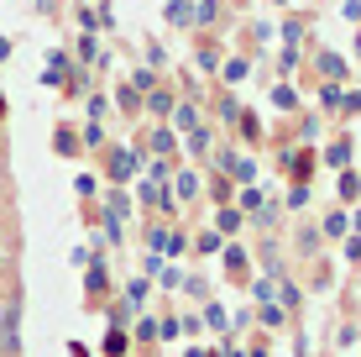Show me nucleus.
Segmentation results:
<instances>
[{"label": "nucleus", "instance_id": "obj_1", "mask_svg": "<svg viewBox=\"0 0 361 357\" xmlns=\"http://www.w3.org/2000/svg\"><path fill=\"white\" fill-rule=\"evenodd\" d=\"M0 116H6V100H0Z\"/></svg>", "mask_w": 361, "mask_h": 357}]
</instances>
